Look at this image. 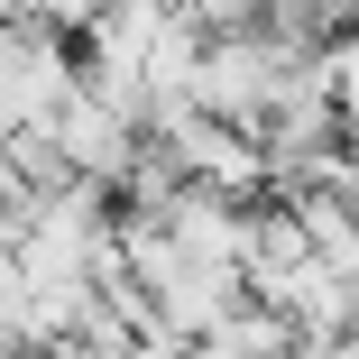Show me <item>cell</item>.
I'll use <instances>...</instances> for the list:
<instances>
[{"mask_svg": "<svg viewBox=\"0 0 359 359\" xmlns=\"http://www.w3.org/2000/svg\"><path fill=\"white\" fill-rule=\"evenodd\" d=\"M65 102H74V55H65V37L37 28V19H10L0 28V138L55 129Z\"/></svg>", "mask_w": 359, "mask_h": 359, "instance_id": "cell-1", "label": "cell"}, {"mask_svg": "<svg viewBox=\"0 0 359 359\" xmlns=\"http://www.w3.org/2000/svg\"><path fill=\"white\" fill-rule=\"evenodd\" d=\"M323 83H332V111L359 129V37H341V46H323Z\"/></svg>", "mask_w": 359, "mask_h": 359, "instance_id": "cell-2", "label": "cell"}]
</instances>
